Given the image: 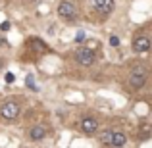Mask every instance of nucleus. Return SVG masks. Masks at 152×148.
I'll list each match as a JSON object with an SVG mask.
<instances>
[{
    "label": "nucleus",
    "mask_w": 152,
    "mask_h": 148,
    "mask_svg": "<svg viewBox=\"0 0 152 148\" xmlns=\"http://www.w3.org/2000/svg\"><path fill=\"white\" fill-rule=\"evenodd\" d=\"M146 79H148V73H146L145 67H137V69H133V71H131V75H129V85H131V89H135V90L142 89V87H145V83H146Z\"/></svg>",
    "instance_id": "1"
},
{
    "label": "nucleus",
    "mask_w": 152,
    "mask_h": 148,
    "mask_svg": "<svg viewBox=\"0 0 152 148\" xmlns=\"http://www.w3.org/2000/svg\"><path fill=\"white\" fill-rule=\"evenodd\" d=\"M0 115L8 121H14L19 115V104L18 102H4L2 108H0Z\"/></svg>",
    "instance_id": "2"
},
{
    "label": "nucleus",
    "mask_w": 152,
    "mask_h": 148,
    "mask_svg": "<svg viewBox=\"0 0 152 148\" xmlns=\"http://www.w3.org/2000/svg\"><path fill=\"white\" fill-rule=\"evenodd\" d=\"M75 60H77L81 66H93L94 60H96V56H94V52L91 48H79L75 52Z\"/></svg>",
    "instance_id": "3"
},
{
    "label": "nucleus",
    "mask_w": 152,
    "mask_h": 148,
    "mask_svg": "<svg viewBox=\"0 0 152 148\" xmlns=\"http://www.w3.org/2000/svg\"><path fill=\"white\" fill-rule=\"evenodd\" d=\"M58 14L62 15V17H66V19H73L75 14H77V10H75V6H73L71 2L64 0V2L58 4Z\"/></svg>",
    "instance_id": "4"
},
{
    "label": "nucleus",
    "mask_w": 152,
    "mask_h": 148,
    "mask_svg": "<svg viewBox=\"0 0 152 148\" xmlns=\"http://www.w3.org/2000/svg\"><path fill=\"white\" fill-rule=\"evenodd\" d=\"M133 50L137 52V54H141V52H148L150 50V39L148 37H137L133 41Z\"/></svg>",
    "instance_id": "5"
},
{
    "label": "nucleus",
    "mask_w": 152,
    "mask_h": 148,
    "mask_svg": "<svg viewBox=\"0 0 152 148\" xmlns=\"http://www.w3.org/2000/svg\"><path fill=\"white\" fill-rule=\"evenodd\" d=\"M93 4L100 14H106V15L114 10V0H93Z\"/></svg>",
    "instance_id": "6"
},
{
    "label": "nucleus",
    "mask_w": 152,
    "mask_h": 148,
    "mask_svg": "<svg viewBox=\"0 0 152 148\" xmlns=\"http://www.w3.org/2000/svg\"><path fill=\"white\" fill-rule=\"evenodd\" d=\"M81 129H83V133H87V135H93L94 131L98 129V121L94 117H85L81 121Z\"/></svg>",
    "instance_id": "7"
},
{
    "label": "nucleus",
    "mask_w": 152,
    "mask_h": 148,
    "mask_svg": "<svg viewBox=\"0 0 152 148\" xmlns=\"http://www.w3.org/2000/svg\"><path fill=\"white\" fill-rule=\"evenodd\" d=\"M127 142V137L121 131H112V139H110V146H123Z\"/></svg>",
    "instance_id": "8"
},
{
    "label": "nucleus",
    "mask_w": 152,
    "mask_h": 148,
    "mask_svg": "<svg viewBox=\"0 0 152 148\" xmlns=\"http://www.w3.org/2000/svg\"><path fill=\"white\" fill-rule=\"evenodd\" d=\"M45 137H46V129L41 127V125H35L33 129L29 131V139L31 141H42Z\"/></svg>",
    "instance_id": "9"
},
{
    "label": "nucleus",
    "mask_w": 152,
    "mask_h": 148,
    "mask_svg": "<svg viewBox=\"0 0 152 148\" xmlns=\"http://www.w3.org/2000/svg\"><path fill=\"white\" fill-rule=\"evenodd\" d=\"M110 139H112V131H104L100 137V142L102 144H110Z\"/></svg>",
    "instance_id": "10"
},
{
    "label": "nucleus",
    "mask_w": 152,
    "mask_h": 148,
    "mask_svg": "<svg viewBox=\"0 0 152 148\" xmlns=\"http://www.w3.org/2000/svg\"><path fill=\"white\" fill-rule=\"evenodd\" d=\"M15 81V75L14 73H6V83H14Z\"/></svg>",
    "instance_id": "11"
},
{
    "label": "nucleus",
    "mask_w": 152,
    "mask_h": 148,
    "mask_svg": "<svg viewBox=\"0 0 152 148\" xmlns=\"http://www.w3.org/2000/svg\"><path fill=\"white\" fill-rule=\"evenodd\" d=\"M110 44H112V46H119V39H118V37H112V39H110Z\"/></svg>",
    "instance_id": "12"
},
{
    "label": "nucleus",
    "mask_w": 152,
    "mask_h": 148,
    "mask_svg": "<svg viewBox=\"0 0 152 148\" xmlns=\"http://www.w3.org/2000/svg\"><path fill=\"white\" fill-rule=\"evenodd\" d=\"M0 29H2V31H8V29H10V23H8V21H4L2 25H0Z\"/></svg>",
    "instance_id": "13"
},
{
    "label": "nucleus",
    "mask_w": 152,
    "mask_h": 148,
    "mask_svg": "<svg viewBox=\"0 0 152 148\" xmlns=\"http://www.w3.org/2000/svg\"><path fill=\"white\" fill-rule=\"evenodd\" d=\"M83 37H85V35H83V33H79L77 37H75V41H77V42H81V41H83Z\"/></svg>",
    "instance_id": "14"
}]
</instances>
